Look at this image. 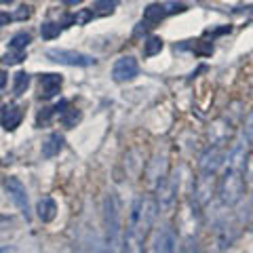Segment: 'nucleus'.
<instances>
[{
  "mask_svg": "<svg viewBox=\"0 0 253 253\" xmlns=\"http://www.w3.org/2000/svg\"><path fill=\"white\" fill-rule=\"evenodd\" d=\"M6 84V72H2V70H0V89H2Z\"/></svg>",
  "mask_w": 253,
  "mask_h": 253,
  "instance_id": "a878e982",
  "label": "nucleus"
},
{
  "mask_svg": "<svg viewBox=\"0 0 253 253\" xmlns=\"http://www.w3.org/2000/svg\"><path fill=\"white\" fill-rule=\"evenodd\" d=\"M61 82L63 78L59 74H45L40 76V97H45V100H51L59 93L61 89Z\"/></svg>",
  "mask_w": 253,
  "mask_h": 253,
  "instance_id": "423d86ee",
  "label": "nucleus"
},
{
  "mask_svg": "<svg viewBox=\"0 0 253 253\" xmlns=\"http://www.w3.org/2000/svg\"><path fill=\"white\" fill-rule=\"evenodd\" d=\"M0 253H17V249H13V247H0Z\"/></svg>",
  "mask_w": 253,
  "mask_h": 253,
  "instance_id": "bb28decb",
  "label": "nucleus"
},
{
  "mask_svg": "<svg viewBox=\"0 0 253 253\" xmlns=\"http://www.w3.org/2000/svg\"><path fill=\"white\" fill-rule=\"evenodd\" d=\"M165 15L167 13H165L163 4H150V6H146L144 9V21L146 24H160Z\"/></svg>",
  "mask_w": 253,
  "mask_h": 253,
  "instance_id": "9b49d317",
  "label": "nucleus"
},
{
  "mask_svg": "<svg viewBox=\"0 0 253 253\" xmlns=\"http://www.w3.org/2000/svg\"><path fill=\"white\" fill-rule=\"evenodd\" d=\"M63 2H66V4H72V6H74V4H80L82 0H63Z\"/></svg>",
  "mask_w": 253,
  "mask_h": 253,
  "instance_id": "cd10ccee",
  "label": "nucleus"
},
{
  "mask_svg": "<svg viewBox=\"0 0 253 253\" xmlns=\"http://www.w3.org/2000/svg\"><path fill=\"white\" fill-rule=\"evenodd\" d=\"M243 188H245V184H243L241 173H238L236 169H228L226 175H224V179H222V199H224V202L234 205V202L241 199Z\"/></svg>",
  "mask_w": 253,
  "mask_h": 253,
  "instance_id": "f257e3e1",
  "label": "nucleus"
},
{
  "mask_svg": "<svg viewBox=\"0 0 253 253\" xmlns=\"http://www.w3.org/2000/svg\"><path fill=\"white\" fill-rule=\"evenodd\" d=\"M13 0H0V4H11Z\"/></svg>",
  "mask_w": 253,
  "mask_h": 253,
  "instance_id": "c85d7f7f",
  "label": "nucleus"
},
{
  "mask_svg": "<svg viewBox=\"0 0 253 253\" xmlns=\"http://www.w3.org/2000/svg\"><path fill=\"white\" fill-rule=\"evenodd\" d=\"M118 6V0H97L95 2V15H110Z\"/></svg>",
  "mask_w": 253,
  "mask_h": 253,
  "instance_id": "f8f14e48",
  "label": "nucleus"
},
{
  "mask_svg": "<svg viewBox=\"0 0 253 253\" xmlns=\"http://www.w3.org/2000/svg\"><path fill=\"white\" fill-rule=\"evenodd\" d=\"M80 121V112L78 110H66L61 114V123L63 126H68V129H72V126H76V123Z\"/></svg>",
  "mask_w": 253,
  "mask_h": 253,
  "instance_id": "dca6fc26",
  "label": "nucleus"
},
{
  "mask_svg": "<svg viewBox=\"0 0 253 253\" xmlns=\"http://www.w3.org/2000/svg\"><path fill=\"white\" fill-rule=\"evenodd\" d=\"M93 15H95L93 11L84 9V11H80V13H78V15H74V21H76V24H78V25H82V24H87V21L93 19Z\"/></svg>",
  "mask_w": 253,
  "mask_h": 253,
  "instance_id": "6ab92c4d",
  "label": "nucleus"
},
{
  "mask_svg": "<svg viewBox=\"0 0 253 253\" xmlns=\"http://www.w3.org/2000/svg\"><path fill=\"white\" fill-rule=\"evenodd\" d=\"M19 123H21V110L15 103L4 105L2 112H0V125H2L6 131H13L19 126Z\"/></svg>",
  "mask_w": 253,
  "mask_h": 253,
  "instance_id": "0eeeda50",
  "label": "nucleus"
},
{
  "mask_svg": "<svg viewBox=\"0 0 253 253\" xmlns=\"http://www.w3.org/2000/svg\"><path fill=\"white\" fill-rule=\"evenodd\" d=\"M49 116H51V110H47V108H45V112H40L38 118H36L38 125H42V123H49Z\"/></svg>",
  "mask_w": 253,
  "mask_h": 253,
  "instance_id": "4be33fe9",
  "label": "nucleus"
},
{
  "mask_svg": "<svg viewBox=\"0 0 253 253\" xmlns=\"http://www.w3.org/2000/svg\"><path fill=\"white\" fill-rule=\"evenodd\" d=\"M247 137L253 142V112H251L249 118H247Z\"/></svg>",
  "mask_w": 253,
  "mask_h": 253,
  "instance_id": "5701e85b",
  "label": "nucleus"
},
{
  "mask_svg": "<svg viewBox=\"0 0 253 253\" xmlns=\"http://www.w3.org/2000/svg\"><path fill=\"white\" fill-rule=\"evenodd\" d=\"M137 61L133 59V57H121L116 63H114V68H112V78H114L116 82H126V80H133L137 76Z\"/></svg>",
  "mask_w": 253,
  "mask_h": 253,
  "instance_id": "39448f33",
  "label": "nucleus"
},
{
  "mask_svg": "<svg viewBox=\"0 0 253 253\" xmlns=\"http://www.w3.org/2000/svg\"><path fill=\"white\" fill-rule=\"evenodd\" d=\"M30 15H32L30 6H19V9L15 11V15H13V17H15V19H19V21H24V19H27Z\"/></svg>",
  "mask_w": 253,
  "mask_h": 253,
  "instance_id": "412c9836",
  "label": "nucleus"
},
{
  "mask_svg": "<svg viewBox=\"0 0 253 253\" xmlns=\"http://www.w3.org/2000/svg\"><path fill=\"white\" fill-rule=\"evenodd\" d=\"M4 188L9 196L15 201V205L19 207V211L25 215V220L30 217V205H27V192H25V186L21 184L17 177H6L4 179Z\"/></svg>",
  "mask_w": 253,
  "mask_h": 253,
  "instance_id": "20e7f679",
  "label": "nucleus"
},
{
  "mask_svg": "<svg viewBox=\"0 0 253 253\" xmlns=\"http://www.w3.org/2000/svg\"><path fill=\"white\" fill-rule=\"evenodd\" d=\"M47 57L57 63H63V66H80V68L95 66V57H91V55L76 53V51H63V49H51L47 53Z\"/></svg>",
  "mask_w": 253,
  "mask_h": 253,
  "instance_id": "f03ea898",
  "label": "nucleus"
},
{
  "mask_svg": "<svg viewBox=\"0 0 253 253\" xmlns=\"http://www.w3.org/2000/svg\"><path fill=\"white\" fill-rule=\"evenodd\" d=\"M66 108H68V101L61 100L57 105H55V112H61V114H63V112H66Z\"/></svg>",
  "mask_w": 253,
  "mask_h": 253,
  "instance_id": "393cba45",
  "label": "nucleus"
},
{
  "mask_svg": "<svg viewBox=\"0 0 253 253\" xmlns=\"http://www.w3.org/2000/svg\"><path fill=\"white\" fill-rule=\"evenodd\" d=\"M163 6H165V13H181V11H186V6L181 2H167Z\"/></svg>",
  "mask_w": 253,
  "mask_h": 253,
  "instance_id": "aec40b11",
  "label": "nucleus"
},
{
  "mask_svg": "<svg viewBox=\"0 0 253 253\" xmlns=\"http://www.w3.org/2000/svg\"><path fill=\"white\" fill-rule=\"evenodd\" d=\"M27 42H30V34L19 32V34H15V36L11 38V49H15V51H24V49L27 47Z\"/></svg>",
  "mask_w": 253,
  "mask_h": 253,
  "instance_id": "f3484780",
  "label": "nucleus"
},
{
  "mask_svg": "<svg viewBox=\"0 0 253 253\" xmlns=\"http://www.w3.org/2000/svg\"><path fill=\"white\" fill-rule=\"evenodd\" d=\"M40 36L47 38V40H53L59 36V25L53 24V21H47V24L40 25Z\"/></svg>",
  "mask_w": 253,
  "mask_h": 253,
  "instance_id": "4468645a",
  "label": "nucleus"
},
{
  "mask_svg": "<svg viewBox=\"0 0 253 253\" xmlns=\"http://www.w3.org/2000/svg\"><path fill=\"white\" fill-rule=\"evenodd\" d=\"M103 211H105V228H108V243L114 247L118 241V232H121V222H118V209H116V199L108 196L103 202Z\"/></svg>",
  "mask_w": 253,
  "mask_h": 253,
  "instance_id": "7ed1b4c3",
  "label": "nucleus"
},
{
  "mask_svg": "<svg viewBox=\"0 0 253 253\" xmlns=\"http://www.w3.org/2000/svg\"><path fill=\"white\" fill-rule=\"evenodd\" d=\"M9 21H11L9 13H0V27H2V25H9Z\"/></svg>",
  "mask_w": 253,
  "mask_h": 253,
  "instance_id": "b1692460",
  "label": "nucleus"
},
{
  "mask_svg": "<svg viewBox=\"0 0 253 253\" xmlns=\"http://www.w3.org/2000/svg\"><path fill=\"white\" fill-rule=\"evenodd\" d=\"M36 211H38V217L42 222H51L55 217V213H57V205H55V201L51 196H45V199L38 201Z\"/></svg>",
  "mask_w": 253,
  "mask_h": 253,
  "instance_id": "6e6552de",
  "label": "nucleus"
},
{
  "mask_svg": "<svg viewBox=\"0 0 253 253\" xmlns=\"http://www.w3.org/2000/svg\"><path fill=\"white\" fill-rule=\"evenodd\" d=\"M27 84H30V76H27L25 72H17V74H15V84H13V91H15V95L25 93Z\"/></svg>",
  "mask_w": 253,
  "mask_h": 253,
  "instance_id": "2eb2a0df",
  "label": "nucleus"
},
{
  "mask_svg": "<svg viewBox=\"0 0 253 253\" xmlns=\"http://www.w3.org/2000/svg\"><path fill=\"white\" fill-rule=\"evenodd\" d=\"M25 59V53L24 51H15L13 49L11 53H6L4 57H2V63H6V66H13V63H19V61H24Z\"/></svg>",
  "mask_w": 253,
  "mask_h": 253,
  "instance_id": "a211bd4d",
  "label": "nucleus"
},
{
  "mask_svg": "<svg viewBox=\"0 0 253 253\" xmlns=\"http://www.w3.org/2000/svg\"><path fill=\"white\" fill-rule=\"evenodd\" d=\"M175 249V238L171 230H160L156 238V253H173Z\"/></svg>",
  "mask_w": 253,
  "mask_h": 253,
  "instance_id": "9d476101",
  "label": "nucleus"
},
{
  "mask_svg": "<svg viewBox=\"0 0 253 253\" xmlns=\"http://www.w3.org/2000/svg\"><path fill=\"white\" fill-rule=\"evenodd\" d=\"M163 51V40H160L158 36H152V38H148L146 40V45H144V53L148 55V57H152V55H156Z\"/></svg>",
  "mask_w": 253,
  "mask_h": 253,
  "instance_id": "ddd939ff",
  "label": "nucleus"
},
{
  "mask_svg": "<svg viewBox=\"0 0 253 253\" xmlns=\"http://www.w3.org/2000/svg\"><path fill=\"white\" fill-rule=\"evenodd\" d=\"M61 146H63V137L59 135V133H53V135H49V139H47L45 144H42V156L51 158V156H55V154H59Z\"/></svg>",
  "mask_w": 253,
  "mask_h": 253,
  "instance_id": "1a4fd4ad",
  "label": "nucleus"
}]
</instances>
